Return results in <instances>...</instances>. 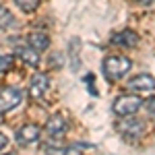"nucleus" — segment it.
<instances>
[{
  "instance_id": "1",
  "label": "nucleus",
  "mask_w": 155,
  "mask_h": 155,
  "mask_svg": "<svg viewBox=\"0 0 155 155\" xmlns=\"http://www.w3.org/2000/svg\"><path fill=\"white\" fill-rule=\"evenodd\" d=\"M132 62L126 56H107L106 60H104V64H101V71H104V74H106V79H110V81H116V79H120V77H124L126 72L130 71Z\"/></svg>"
},
{
  "instance_id": "2",
  "label": "nucleus",
  "mask_w": 155,
  "mask_h": 155,
  "mask_svg": "<svg viewBox=\"0 0 155 155\" xmlns=\"http://www.w3.org/2000/svg\"><path fill=\"white\" fill-rule=\"evenodd\" d=\"M143 106V99L139 95H120L116 97L114 106H112V112L120 116V118H126V116H134Z\"/></svg>"
},
{
  "instance_id": "3",
  "label": "nucleus",
  "mask_w": 155,
  "mask_h": 155,
  "mask_svg": "<svg viewBox=\"0 0 155 155\" xmlns=\"http://www.w3.org/2000/svg\"><path fill=\"white\" fill-rule=\"evenodd\" d=\"M21 101H23V89L15 85H6L0 89V114L15 110L17 106H21Z\"/></svg>"
},
{
  "instance_id": "4",
  "label": "nucleus",
  "mask_w": 155,
  "mask_h": 155,
  "mask_svg": "<svg viewBox=\"0 0 155 155\" xmlns=\"http://www.w3.org/2000/svg\"><path fill=\"white\" fill-rule=\"evenodd\" d=\"M118 130L126 141H137L145 132V124H143V120L134 118V116H126V118L118 124Z\"/></svg>"
},
{
  "instance_id": "5",
  "label": "nucleus",
  "mask_w": 155,
  "mask_h": 155,
  "mask_svg": "<svg viewBox=\"0 0 155 155\" xmlns=\"http://www.w3.org/2000/svg\"><path fill=\"white\" fill-rule=\"evenodd\" d=\"M50 87H52L50 77L44 74V72H37V74H33V79L29 83V95L33 97V99H44L46 93L50 91Z\"/></svg>"
},
{
  "instance_id": "6",
  "label": "nucleus",
  "mask_w": 155,
  "mask_h": 155,
  "mask_svg": "<svg viewBox=\"0 0 155 155\" xmlns=\"http://www.w3.org/2000/svg\"><path fill=\"white\" fill-rule=\"evenodd\" d=\"M126 87L130 91H139V93H147V91H155V77L147 74V72H141L137 77H132L130 81L126 83Z\"/></svg>"
},
{
  "instance_id": "7",
  "label": "nucleus",
  "mask_w": 155,
  "mask_h": 155,
  "mask_svg": "<svg viewBox=\"0 0 155 155\" xmlns=\"http://www.w3.org/2000/svg\"><path fill=\"white\" fill-rule=\"evenodd\" d=\"M39 137H41V128L37 124H25V126H21L17 130V141L23 147H27V145H31V143H37Z\"/></svg>"
},
{
  "instance_id": "8",
  "label": "nucleus",
  "mask_w": 155,
  "mask_h": 155,
  "mask_svg": "<svg viewBox=\"0 0 155 155\" xmlns=\"http://www.w3.org/2000/svg\"><path fill=\"white\" fill-rule=\"evenodd\" d=\"M66 128H68V124H66V118L62 114H54L46 122V132H48V137H52V139H60L66 132Z\"/></svg>"
},
{
  "instance_id": "9",
  "label": "nucleus",
  "mask_w": 155,
  "mask_h": 155,
  "mask_svg": "<svg viewBox=\"0 0 155 155\" xmlns=\"http://www.w3.org/2000/svg\"><path fill=\"white\" fill-rule=\"evenodd\" d=\"M139 44V35L130 31V29H122L118 33L112 35V46H120V48H134Z\"/></svg>"
},
{
  "instance_id": "10",
  "label": "nucleus",
  "mask_w": 155,
  "mask_h": 155,
  "mask_svg": "<svg viewBox=\"0 0 155 155\" xmlns=\"http://www.w3.org/2000/svg\"><path fill=\"white\" fill-rule=\"evenodd\" d=\"M27 41H29V46H31L33 50H37V52H44V50H48V46H50L48 33H41V31H33V33H29Z\"/></svg>"
},
{
  "instance_id": "11",
  "label": "nucleus",
  "mask_w": 155,
  "mask_h": 155,
  "mask_svg": "<svg viewBox=\"0 0 155 155\" xmlns=\"http://www.w3.org/2000/svg\"><path fill=\"white\" fill-rule=\"evenodd\" d=\"M19 56H21V60H25V64H29V66H37L39 64V52L37 50H33L31 46H25V48H19V52H17Z\"/></svg>"
},
{
  "instance_id": "12",
  "label": "nucleus",
  "mask_w": 155,
  "mask_h": 155,
  "mask_svg": "<svg viewBox=\"0 0 155 155\" xmlns=\"http://www.w3.org/2000/svg\"><path fill=\"white\" fill-rule=\"evenodd\" d=\"M15 4L23 12H33L39 6V0H15Z\"/></svg>"
},
{
  "instance_id": "13",
  "label": "nucleus",
  "mask_w": 155,
  "mask_h": 155,
  "mask_svg": "<svg viewBox=\"0 0 155 155\" xmlns=\"http://www.w3.org/2000/svg\"><path fill=\"white\" fill-rule=\"evenodd\" d=\"M12 21H15V19H12L11 11H6L4 6H0V29H6Z\"/></svg>"
},
{
  "instance_id": "14",
  "label": "nucleus",
  "mask_w": 155,
  "mask_h": 155,
  "mask_svg": "<svg viewBox=\"0 0 155 155\" xmlns=\"http://www.w3.org/2000/svg\"><path fill=\"white\" fill-rule=\"evenodd\" d=\"M83 147L85 145H71V147H64V155H83Z\"/></svg>"
},
{
  "instance_id": "15",
  "label": "nucleus",
  "mask_w": 155,
  "mask_h": 155,
  "mask_svg": "<svg viewBox=\"0 0 155 155\" xmlns=\"http://www.w3.org/2000/svg\"><path fill=\"white\" fill-rule=\"evenodd\" d=\"M145 107H147V114H149V118L155 120V95L149 97L147 101H145Z\"/></svg>"
},
{
  "instance_id": "16",
  "label": "nucleus",
  "mask_w": 155,
  "mask_h": 155,
  "mask_svg": "<svg viewBox=\"0 0 155 155\" xmlns=\"http://www.w3.org/2000/svg\"><path fill=\"white\" fill-rule=\"evenodd\" d=\"M8 66H11V58H8V56H2V54H0V74L8 71Z\"/></svg>"
},
{
  "instance_id": "17",
  "label": "nucleus",
  "mask_w": 155,
  "mask_h": 155,
  "mask_svg": "<svg viewBox=\"0 0 155 155\" xmlns=\"http://www.w3.org/2000/svg\"><path fill=\"white\" fill-rule=\"evenodd\" d=\"M46 155H64V147H48Z\"/></svg>"
},
{
  "instance_id": "18",
  "label": "nucleus",
  "mask_w": 155,
  "mask_h": 155,
  "mask_svg": "<svg viewBox=\"0 0 155 155\" xmlns=\"http://www.w3.org/2000/svg\"><path fill=\"white\" fill-rule=\"evenodd\" d=\"M6 145H8V139H6V137H4V134L0 132V151H2V149H4Z\"/></svg>"
},
{
  "instance_id": "19",
  "label": "nucleus",
  "mask_w": 155,
  "mask_h": 155,
  "mask_svg": "<svg viewBox=\"0 0 155 155\" xmlns=\"http://www.w3.org/2000/svg\"><path fill=\"white\" fill-rule=\"evenodd\" d=\"M6 155H15V153H6Z\"/></svg>"
}]
</instances>
